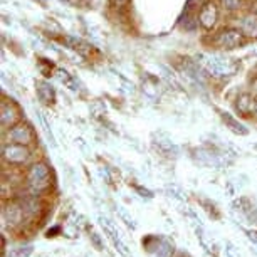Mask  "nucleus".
Returning <instances> with one entry per match:
<instances>
[{"label":"nucleus","mask_w":257,"mask_h":257,"mask_svg":"<svg viewBox=\"0 0 257 257\" xmlns=\"http://www.w3.org/2000/svg\"><path fill=\"white\" fill-rule=\"evenodd\" d=\"M137 188V192L140 193L142 197H147V198H153V193L150 192V190H147V188H142V187H135Z\"/></svg>","instance_id":"28"},{"label":"nucleus","mask_w":257,"mask_h":257,"mask_svg":"<svg viewBox=\"0 0 257 257\" xmlns=\"http://www.w3.org/2000/svg\"><path fill=\"white\" fill-rule=\"evenodd\" d=\"M27 183L32 192H42L51 185V172L44 163H34L27 172Z\"/></svg>","instance_id":"1"},{"label":"nucleus","mask_w":257,"mask_h":257,"mask_svg":"<svg viewBox=\"0 0 257 257\" xmlns=\"http://www.w3.org/2000/svg\"><path fill=\"white\" fill-rule=\"evenodd\" d=\"M111 4H113L114 7H124L126 4H128V0H109Z\"/></svg>","instance_id":"29"},{"label":"nucleus","mask_w":257,"mask_h":257,"mask_svg":"<svg viewBox=\"0 0 257 257\" xmlns=\"http://www.w3.org/2000/svg\"><path fill=\"white\" fill-rule=\"evenodd\" d=\"M195 157L197 160L200 162L202 165H205V167H212V168H220L227 165V153H219L215 152V150H210V148H200L195 152Z\"/></svg>","instance_id":"4"},{"label":"nucleus","mask_w":257,"mask_h":257,"mask_svg":"<svg viewBox=\"0 0 257 257\" xmlns=\"http://www.w3.org/2000/svg\"><path fill=\"white\" fill-rule=\"evenodd\" d=\"M227 254H229V257H240L239 250H237L232 244H227Z\"/></svg>","instance_id":"27"},{"label":"nucleus","mask_w":257,"mask_h":257,"mask_svg":"<svg viewBox=\"0 0 257 257\" xmlns=\"http://www.w3.org/2000/svg\"><path fill=\"white\" fill-rule=\"evenodd\" d=\"M235 108H237V111H239L240 114L249 116L252 113H257V101L252 98L250 94L244 93V94H240L239 98H237Z\"/></svg>","instance_id":"11"},{"label":"nucleus","mask_w":257,"mask_h":257,"mask_svg":"<svg viewBox=\"0 0 257 257\" xmlns=\"http://www.w3.org/2000/svg\"><path fill=\"white\" fill-rule=\"evenodd\" d=\"M6 140L9 143H19V145H31L34 140L32 130L27 124H16L7 132Z\"/></svg>","instance_id":"5"},{"label":"nucleus","mask_w":257,"mask_h":257,"mask_svg":"<svg viewBox=\"0 0 257 257\" xmlns=\"http://www.w3.org/2000/svg\"><path fill=\"white\" fill-rule=\"evenodd\" d=\"M91 113H93V116H96V118H99V116L106 114V106L103 103H99V101H94V103L91 104Z\"/></svg>","instance_id":"21"},{"label":"nucleus","mask_w":257,"mask_h":257,"mask_svg":"<svg viewBox=\"0 0 257 257\" xmlns=\"http://www.w3.org/2000/svg\"><path fill=\"white\" fill-rule=\"evenodd\" d=\"M0 121H2V128H9L17 121L19 118V109L16 108V104L12 103H2V111H0Z\"/></svg>","instance_id":"13"},{"label":"nucleus","mask_w":257,"mask_h":257,"mask_svg":"<svg viewBox=\"0 0 257 257\" xmlns=\"http://www.w3.org/2000/svg\"><path fill=\"white\" fill-rule=\"evenodd\" d=\"M19 203L22 205L24 212H26V215L29 217L37 215V212L41 210V205H39V200H37V192L22 193V195L19 197Z\"/></svg>","instance_id":"8"},{"label":"nucleus","mask_w":257,"mask_h":257,"mask_svg":"<svg viewBox=\"0 0 257 257\" xmlns=\"http://www.w3.org/2000/svg\"><path fill=\"white\" fill-rule=\"evenodd\" d=\"M29 157H31V152H29L27 145L9 143V145H4V148H2V158H4V162H7V163L22 165L27 162Z\"/></svg>","instance_id":"3"},{"label":"nucleus","mask_w":257,"mask_h":257,"mask_svg":"<svg viewBox=\"0 0 257 257\" xmlns=\"http://www.w3.org/2000/svg\"><path fill=\"white\" fill-rule=\"evenodd\" d=\"M202 64L213 76H232L235 74L237 67H239L235 62L222 56H205Z\"/></svg>","instance_id":"2"},{"label":"nucleus","mask_w":257,"mask_h":257,"mask_svg":"<svg viewBox=\"0 0 257 257\" xmlns=\"http://www.w3.org/2000/svg\"><path fill=\"white\" fill-rule=\"evenodd\" d=\"M91 242L98 250H103V242H101V237L98 234H91Z\"/></svg>","instance_id":"26"},{"label":"nucleus","mask_w":257,"mask_h":257,"mask_svg":"<svg viewBox=\"0 0 257 257\" xmlns=\"http://www.w3.org/2000/svg\"><path fill=\"white\" fill-rule=\"evenodd\" d=\"M24 215H26V212H24V208L19 202H9L4 205L2 217H4V220H6V224L19 225L24 220Z\"/></svg>","instance_id":"7"},{"label":"nucleus","mask_w":257,"mask_h":257,"mask_svg":"<svg viewBox=\"0 0 257 257\" xmlns=\"http://www.w3.org/2000/svg\"><path fill=\"white\" fill-rule=\"evenodd\" d=\"M220 2L227 11H237V9H240V0H220Z\"/></svg>","instance_id":"23"},{"label":"nucleus","mask_w":257,"mask_h":257,"mask_svg":"<svg viewBox=\"0 0 257 257\" xmlns=\"http://www.w3.org/2000/svg\"><path fill=\"white\" fill-rule=\"evenodd\" d=\"M247 235H249V239L257 245V232H252V230H250V232H247Z\"/></svg>","instance_id":"30"},{"label":"nucleus","mask_w":257,"mask_h":257,"mask_svg":"<svg viewBox=\"0 0 257 257\" xmlns=\"http://www.w3.org/2000/svg\"><path fill=\"white\" fill-rule=\"evenodd\" d=\"M56 77H57V79H59L64 86H67L69 89L77 91V81H76L74 77H72L66 69H57V71H56Z\"/></svg>","instance_id":"18"},{"label":"nucleus","mask_w":257,"mask_h":257,"mask_svg":"<svg viewBox=\"0 0 257 257\" xmlns=\"http://www.w3.org/2000/svg\"><path fill=\"white\" fill-rule=\"evenodd\" d=\"M240 29L245 36L257 39V16H245L240 22Z\"/></svg>","instance_id":"16"},{"label":"nucleus","mask_w":257,"mask_h":257,"mask_svg":"<svg viewBox=\"0 0 257 257\" xmlns=\"http://www.w3.org/2000/svg\"><path fill=\"white\" fill-rule=\"evenodd\" d=\"M36 93H37V98L46 104H52L56 101V91L47 81L36 82Z\"/></svg>","instance_id":"12"},{"label":"nucleus","mask_w":257,"mask_h":257,"mask_svg":"<svg viewBox=\"0 0 257 257\" xmlns=\"http://www.w3.org/2000/svg\"><path fill=\"white\" fill-rule=\"evenodd\" d=\"M219 113H220V118H222V121H224L225 126L230 130V132H234L235 135H242V137H245V135L249 133V130H247L245 126L242 124L239 119H235L232 114L225 113V111H219Z\"/></svg>","instance_id":"14"},{"label":"nucleus","mask_w":257,"mask_h":257,"mask_svg":"<svg viewBox=\"0 0 257 257\" xmlns=\"http://www.w3.org/2000/svg\"><path fill=\"white\" fill-rule=\"evenodd\" d=\"M167 192L170 193V197H173V198H177V200H185V193H183V190L180 187H177V185H167Z\"/></svg>","instance_id":"20"},{"label":"nucleus","mask_w":257,"mask_h":257,"mask_svg":"<svg viewBox=\"0 0 257 257\" xmlns=\"http://www.w3.org/2000/svg\"><path fill=\"white\" fill-rule=\"evenodd\" d=\"M197 24H198V19L195 21L193 17H185V21H183V29H185V31H195Z\"/></svg>","instance_id":"24"},{"label":"nucleus","mask_w":257,"mask_h":257,"mask_svg":"<svg viewBox=\"0 0 257 257\" xmlns=\"http://www.w3.org/2000/svg\"><path fill=\"white\" fill-rule=\"evenodd\" d=\"M153 147L158 150L160 153L163 155V157H168V158H175L178 155V148L177 145L172 142L168 137H165V135H160L158 140H155L153 142Z\"/></svg>","instance_id":"9"},{"label":"nucleus","mask_w":257,"mask_h":257,"mask_svg":"<svg viewBox=\"0 0 257 257\" xmlns=\"http://www.w3.org/2000/svg\"><path fill=\"white\" fill-rule=\"evenodd\" d=\"M64 41H66V44L71 47V49H74V51H77L79 54H88L89 52V44L88 42H84L82 39H79V37H72V36H66L64 37Z\"/></svg>","instance_id":"17"},{"label":"nucleus","mask_w":257,"mask_h":257,"mask_svg":"<svg viewBox=\"0 0 257 257\" xmlns=\"http://www.w3.org/2000/svg\"><path fill=\"white\" fill-rule=\"evenodd\" d=\"M254 150H257V143H255V145H254Z\"/></svg>","instance_id":"32"},{"label":"nucleus","mask_w":257,"mask_h":257,"mask_svg":"<svg viewBox=\"0 0 257 257\" xmlns=\"http://www.w3.org/2000/svg\"><path fill=\"white\" fill-rule=\"evenodd\" d=\"M183 72H185L195 84H205V77H203L202 71L198 69V66L195 62H192L190 59H185V62H183Z\"/></svg>","instance_id":"15"},{"label":"nucleus","mask_w":257,"mask_h":257,"mask_svg":"<svg viewBox=\"0 0 257 257\" xmlns=\"http://www.w3.org/2000/svg\"><path fill=\"white\" fill-rule=\"evenodd\" d=\"M242 34L240 31H235V29H227V31H222L219 36H217V46L222 47V49H234V47L242 44Z\"/></svg>","instance_id":"6"},{"label":"nucleus","mask_w":257,"mask_h":257,"mask_svg":"<svg viewBox=\"0 0 257 257\" xmlns=\"http://www.w3.org/2000/svg\"><path fill=\"white\" fill-rule=\"evenodd\" d=\"M34 247L32 245H26V247H19V249L16 250V255L17 257H29L32 254Z\"/></svg>","instance_id":"25"},{"label":"nucleus","mask_w":257,"mask_h":257,"mask_svg":"<svg viewBox=\"0 0 257 257\" xmlns=\"http://www.w3.org/2000/svg\"><path fill=\"white\" fill-rule=\"evenodd\" d=\"M118 213H119V217L123 219V222H124V224L128 225V227H132V229H135V227H137V224H135L133 219L130 217V213L126 212L124 208H118Z\"/></svg>","instance_id":"22"},{"label":"nucleus","mask_w":257,"mask_h":257,"mask_svg":"<svg viewBox=\"0 0 257 257\" xmlns=\"http://www.w3.org/2000/svg\"><path fill=\"white\" fill-rule=\"evenodd\" d=\"M173 250H175V245H173V242H170L167 239L160 240V245L157 249V257H172L173 255Z\"/></svg>","instance_id":"19"},{"label":"nucleus","mask_w":257,"mask_h":257,"mask_svg":"<svg viewBox=\"0 0 257 257\" xmlns=\"http://www.w3.org/2000/svg\"><path fill=\"white\" fill-rule=\"evenodd\" d=\"M217 16H219L217 7L213 6V4H205V6L202 7L200 14H198V22L202 24V27L212 29L217 22Z\"/></svg>","instance_id":"10"},{"label":"nucleus","mask_w":257,"mask_h":257,"mask_svg":"<svg viewBox=\"0 0 257 257\" xmlns=\"http://www.w3.org/2000/svg\"><path fill=\"white\" fill-rule=\"evenodd\" d=\"M177 257H188V255H185V254H180V255H177Z\"/></svg>","instance_id":"31"}]
</instances>
